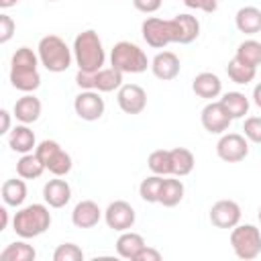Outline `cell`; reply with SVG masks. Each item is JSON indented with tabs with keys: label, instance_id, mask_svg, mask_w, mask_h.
Masks as SVG:
<instances>
[{
	"label": "cell",
	"instance_id": "1",
	"mask_svg": "<svg viewBox=\"0 0 261 261\" xmlns=\"http://www.w3.org/2000/svg\"><path fill=\"white\" fill-rule=\"evenodd\" d=\"M39 55L31 47H18L12 53L10 59V84L12 88L33 94L41 86V73H39Z\"/></svg>",
	"mask_w": 261,
	"mask_h": 261
},
{
	"label": "cell",
	"instance_id": "2",
	"mask_svg": "<svg viewBox=\"0 0 261 261\" xmlns=\"http://www.w3.org/2000/svg\"><path fill=\"white\" fill-rule=\"evenodd\" d=\"M73 61L77 65L80 71H88V73H96L104 67L106 61V51L102 47V41L98 37L96 31L88 29L75 35L73 39Z\"/></svg>",
	"mask_w": 261,
	"mask_h": 261
},
{
	"label": "cell",
	"instance_id": "3",
	"mask_svg": "<svg viewBox=\"0 0 261 261\" xmlns=\"http://www.w3.org/2000/svg\"><path fill=\"white\" fill-rule=\"evenodd\" d=\"M51 226V212L45 204H29L16 210L12 216V230L20 239L41 237Z\"/></svg>",
	"mask_w": 261,
	"mask_h": 261
},
{
	"label": "cell",
	"instance_id": "4",
	"mask_svg": "<svg viewBox=\"0 0 261 261\" xmlns=\"http://www.w3.org/2000/svg\"><path fill=\"white\" fill-rule=\"evenodd\" d=\"M37 55L41 65L51 73L67 71L73 61V49H69L67 43L57 35H45L37 45Z\"/></svg>",
	"mask_w": 261,
	"mask_h": 261
},
{
	"label": "cell",
	"instance_id": "5",
	"mask_svg": "<svg viewBox=\"0 0 261 261\" xmlns=\"http://www.w3.org/2000/svg\"><path fill=\"white\" fill-rule=\"evenodd\" d=\"M110 65L116 67L122 73H143L147 67H151L147 53L130 43V41H118L110 51Z\"/></svg>",
	"mask_w": 261,
	"mask_h": 261
},
{
	"label": "cell",
	"instance_id": "6",
	"mask_svg": "<svg viewBox=\"0 0 261 261\" xmlns=\"http://www.w3.org/2000/svg\"><path fill=\"white\" fill-rule=\"evenodd\" d=\"M230 247L239 259L251 261L261 255V230L255 224H237L230 230Z\"/></svg>",
	"mask_w": 261,
	"mask_h": 261
},
{
	"label": "cell",
	"instance_id": "7",
	"mask_svg": "<svg viewBox=\"0 0 261 261\" xmlns=\"http://www.w3.org/2000/svg\"><path fill=\"white\" fill-rule=\"evenodd\" d=\"M35 153L39 155V159L45 163V169H49L53 175L57 177H63L71 171V155L57 143V141H51V139H45L37 145Z\"/></svg>",
	"mask_w": 261,
	"mask_h": 261
},
{
	"label": "cell",
	"instance_id": "8",
	"mask_svg": "<svg viewBox=\"0 0 261 261\" xmlns=\"http://www.w3.org/2000/svg\"><path fill=\"white\" fill-rule=\"evenodd\" d=\"M141 33H143L145 43L153 49H163L169 43H175V29H173L171 18L169 20H163L157 16L145 18L141 24Z\"/></svg>",
	"mask_w": 261,
	"mask_h": 261
},
{
	"label": "cell",
	"instance_id": "9",
	"mask_svg": "<svg viewBox=\"0 0 261 261\" xmlns=\"http://www.w3.org/2000/svg\"><path fill=\"white\" fill-rule=\"evenodd\" d=\"M216 155L226 163H239L249 155V139L239 133H224L216 143Z\"/></svg>",
	"mask_w": 261,
	"mask_h": 261
},
{
	"label": "cell",
	"instance_id": "10",
	"mask_svg": "<svg viewBox=\"0 0 261 261\" xmlns=\"http://www.w3.org/2000/svg\"><path fill=\"white\" fill-rule=\"evenodd\" d=\"M73 110H75V114L82 120L94 122V120L102 118V114L106 110V104H104V98L100 96V92H96V90H82L75 96V100H73Z\"/></svg>",
	"mask_w": 261,
	"mask_h": 261
},
{
	"label": "cell",
	"instance_id": "11",
	"mask_svg": "<svg viewBox=\"0 0 261 261\" xmlns=\"http://www.w3.org/2000/svg\"><path fill=\"white\" fill-rule=\"evenodd\" d=\"M104 220H106L108 228H112L116 232H124V230H130L133 228V224L137 220V214H135V208L128 202L114 200L104 210Z\"/></svg>",
	"mask_w": 261,
	"mask_h": 261
},
{
	"label": "cell",
	"instance_id": "12",
	"mask_svg": "<svg viewBox=\"0 0 261 261\" xmlns=\"http://www.w3.org/2000/svg\"><path fill=\"white\" fill-rule=\"evenodd\" d=\"M200 120H202L204 130H208L210 135H224V130H228V126L232 122L230 114L224 110V106L220 102H208L202 108Z\"/></svg>",
	"mask_w": 261,
	"mask_h": 261
},
{
	"label": "cell",
	"instance_id": "13",
	"mask_svg": "<svg viewBox=\"0 0 261 261\" xmlns=\"http://www.w3.org/2000/svg\"><path fill=\"white\" fill-rule=\"evenodd\" d=\"M116 100L124 114H141L147 108V92L137 84H122Z\"/></svg>",
	"mask_w": 261,
	"mask_h": 261
},
{
	"label": "cell",
	"instance_id": "14",
	"mask_svg": "<svg viewBox=\"0 0 261 261\" xmlns=\"http://www.w3.org/2000/svg\"><path fill=\"white\" fill-rule=\"evenodd\" d=\"M241 206L234 200H218L210 208V222L216 228H234L241 222Z\"/></svg>",
	"mask_w": 261,
	"mask_h": 261
},
{
	"label": "cell",
	"instance_id": "15",
	"mask_svg": "<svg viewBox=\"0 0 261 261\" xmlns=\"http://www.w3.org/2000/svg\"><path fill=\"white\" fill-rule=\"evenodd\" d=\"M179 69H181L179 57L173 51H161L151 59V71L157 80H163V82L175 80L179 75Z\"/></svg>",
	"mask_w": 261,
	"mask_h": 261
},
{
	"label": "cell",
	"instance_id": "16",
	"mask_svg": "<svg viewBox=\"0 0 261 261\" xmlns=\"http://www.w3.org/2000/svg\"><path fill=\"white\" fill-rule=\"evenodd\" d=\"M43 200L51 208H63L71 200V186L55 175V179H49L43 186Z\"/></svg>",
	"mask_w": 261,
	"mask_h": 261
},
{
	"label": "cell",
	"instance_id": "17",
	"mask_svg": "<svg viewBox=\"0 0 261 261\" xmlns=\"http://www.w3.org/2000/svg\"><path fill=\"white\" fill-rule=\"evenodd\" d=\"M102 218V210L94 200H82L71 212V222L77 228H94Z\"/></svg>",
	"mask_w": 261,
	"mask_h": 261
},
{
	"label": "cell",
	"instance_id": "18",
	"mask_svg": "<svg viewBox=\"0 0 261 261\" xmlns=\"http://www.w3.org/2000/svg\"><path fill=\"white\" fill-rule=\"evenodd\" d=\"M171 22H173V29H175V43L188 45V43L198 39V35H200V20L196 16L184 12V14L173 16Z\"/></svg>",
	"mask_w": 261,
	"mask_h": 261
},
{
	"label": "cell",
	"instance_id": "19",
	"mask_svg": "<svg viewBox=\"0 0 261 261\" xmlns=\"http://www.w3.org/2000/svg\"><path fill=\"white\" fill-rule=\"evenodd\" d=\"M192 90L198 98H204V100H212V98H218L220 92H222V82L216 73L212 71H202L198 73L194 80H192Z\"/></svg>",
	"mask_w": 261,
	"mask_h": 261
},
{
	"label": "cell",
	"instance_id": "20",
	"mask_svg": "<svg viewBox=\"0 0 261 261\" xmlns=\"http://www.w3.org/2000/svg\"><path fill=\"white\" fill-rule=\"evenodd\" d=\"M41 110H43V104L37 96L33 94H24L22 98H18L14 102V108H12V114L16 116V120H20L22 124H31V122H37L39 116H41Z\"/></svg>",
	"mask_w": 261,
	"mask_h": 261
},
{
	"label": "cell",
	"instance_id": "21",
	"mask_svg": "<svg viewBox=\"0 0 261 261\" xmlns=\"http://www.w3.org/2000/svg\"><path fill=\"white\" fill-rule=\"evenodd\" d=\"M8 147L14 151V153H33L37 149V139H35V133L29 128V124H16L10 133H8Z\"/></svg>",
	"mask_w": 261,
	"mask_h": 261
},
{
	"label": "cell",
	"instance_id": "22",
	"mask_svg": "<svg viewBox=\"0 0 261 261\" xmlns=\"http://www.w3.org/2000/svg\"><path fill=\"white\" fill-rule=\"evenodd\" d=\"M234 24L245 35H257L261 31V10L257 6H243L234 14Z\"/></svg>",
	"mask_w": 261,
	"mask_h": 261
},
{
	"label": "cell",
	"instance_id": "23",
	"mask_svg": "<svg viewBox=\"0 0 261 261\" xmlns=\"http://www.w3.org/2000/svg\"><path fill=\"white\" fill-rule=\"evenodd\" d=\"M184 192H186V188H184L181 179L165 175L163 184H161V192H159V202L157 204H161L165 208H173L184 200Z\"/></svg>",
	"mask_w": 261,
	"mask_h": 261
},
{
	"label": "cell",
	"instance_id": "24",
	"mask_svg": "<svg viewBox=\"0 0 261 261\" xmlns=\"http://www.w3.org/2000/svg\"><path fill=\"white\" fill-rule=\"evenodd\" d=\"M145 239L139 234V232H133V230H124L120 232V237L116 239V253L122 257V259H130L135 261L137 253L145 247Z\"/></svg>",
	"mask_w": 261,
	"mask_h": 261
},
{
	"label": "cell",
	"instance_id": "25",
	"mask_svg": "<svg viewBox=\"0 0 261 261\" xmlns=\"http://www.w3.org/2000/svg\"><path fill=\"white\" fill-rule=\"evenodd\" d=\"M122 71H118L116 67H102L100 71L94 73V90L96 92H114L122 86Z\"/></svg>",
	"mask_w": 261,
	"mask_h": 261
},
{
	"label": "cell",
	"instance_id": "26",
	"mask_svg": "<svg viewBox=\"0 0 261 261\" xmlns=\"http://www.w3.org/2000/svg\"><path fill=\"white\" fill-rule=\"evenodd\" d=\"M169 153H171V175H175V177L190 175L194 165H196L194 153L190 149H186V147L169 149Z\"/></svg>",
	"mask_w": 261,
	"mask_h": 261
},
{
	"label": "cell",
	"instance_id": "27",
	"mask_svg": "<svg viewBox=\"0 0 261 261\" xmlns=\"http://www.w3.org/2000/svg\"><path fill=\"white\" fill-rule=\"evenodd\" d=\"M2 200H4L6 206L20 208L24 204V200H27V184H24V179L22 177L20 179H16V177L6 179L2 184Z\"/></svg>",
	"mask_w": 261,
	"mask_h": 261
},
{
	"label": "cell",
	"instance_id": "28",
	"mask_svg": "<svg viewBox=\"0 0 261 261\" xmlns=\"http://www.w3.org/2000/svg\"><path fill=\"white\" fill-rule=\"evenodd\" d=\"M35 257H37V251L27 241L8 243L0 251V261H35Z\"/></svg>",
	"mask_w": 261,
	"mask_h": 261
},
{
	"label": "cell",
	"instance_id": "29",
	"mask_svg": "<svg viewBox=\"0 0 261 261\" xmlns=\"http://www.w3.org/2000/svg\"><path fill=\"white\" fill-rule=\"evenodd\" d=\"M226 73H228V77H230L234 84L247 86V84H251V82L255 80L257 67H255V65H249V63H245V61H241L239 57H232V59L228 61V65H226Z\"/></svg>",
	"mask_w": 261,
	"mask_h": 261
},
{
	"label": "cell",
	"instance_id": "30",
	"mask_svg": "<svg viewBox=\"0 0 261 261\" xmlns=\"http://www.w3.org/2000/svg\"><path fill=\"white\" fill-rule=\"evenodd\" d=\"M43 171H45V163L39 159L37 153H24L16 161V173L22 179H37L43 175Z\"/></svg>",
	"mask_w": 261,
	"mask_h": 261
},
{
	"label": "cell",
	"instance_id": "31",
	"mask_svg": "<svg viewBox=\"0 0 261 261\" xmlns=\"http://www.w3.org/2000/svg\"><path fill=\"white\" fill-rule=\"evenodd\" d=\"M224 110L230 114V118H243L249 112V98L243 92H226L220 100H218Z\"/></svg>",
	"mask_w": 261,
	"mask_h": 261
},
{
	"label": "cell",
	"instance_id": "32",
	"mask_svg": "<svg viewBox=\"0 0 261 261\" xmlns=\"http://www.w3.org/2000/svg\"><path fill=\"white\" fill-rule=\"evenodd\" d=\"M163 177H165V175H157V173L145 177V179L141 181V186H139V196H141V200H145L147 204H157V202H159V192H161Z\"/></svg>",
	"mask_w": 261,
	"mask_h": 261
},
{
	"label": "cell",
	"instance_id": "33",
	"mask_svg": "<svg viewBox=\"0 0 261 261\" xmlns=\"http://www.w3.org/2000/svg\"><path fill=\"white\" fill-rule=\"evenodd\" d=\"M234 57H239L241 61H245V63L257 67V65L261 63V43L255 41V39H247V41H243V43L237 47Z\"/></svg>",
	"mask_w": 261,
	"mask_h": 261
},
{
	"label": "cell",
	"instance_id": "34",
	"mask_svg": "<svg viewBox=\"0 0 261 261\" xmlns=\"http://www.w3.org/2000/svg\"><path fill=\"white\" fill-rule=\"evenodd\" d=\"M147 165L157 175H171V153L167 149H157L149 155Z\"/></svg>",
	"mask_w": 261,
	"mask_h": 261
},
{
	"label": "cell",
	"instance_id": "35",
	"mask_svg": "<svg viewBox=\"0 0 261 261\" xmlns=\"http://www.w3.org/2000/svg\"><path fill=\"white\" fill-rule=\"evenodd\" d=\"M84 251L75 243H61L53 251V261H82Z\"/></svg>",
	"mask_w": 261,
	"mask_h": 261
},
{
	"label": "cell",
	"instance_id": "36",
	"mask_svg": "<svg viewBox=\"0 0 261 261\" xmlns=\"http://www.w3.org/2000/svg\"><path fill=\"white\" fill-rule=\"evenodd\" d=\"M243 130H245V137L251 143L261 145V116H249V118H245Z\"/></svg>",
	"mask_w": 261,
	"mask_h": 261
},
{
	"label": "cell",
	"instance_id": "37",
	"mask_svg": "<svg viewBox=\"0 0 261 261\" xmlns=\"http://www.w3.org/2000/svg\"><path fill=\"white\" fill-rule=\"evenodd\" d=\"M14 31H16L14 20H12L8 14H0V43H2V45L12 39Z\"/></svg>",
	"mask_w": 261,
	"mask_h": 261
},
{
	"label": "cell",
	"instance_id": "38",
	"mask_svg": "<svg viewBox=\"0 0 261 261\" xmlns=\"http://www.w3.org/2000/svg\"><path fill=\"white\" fill-rule=\"evenodd\" d=\"M220 2L222 0H184V4L188 8H196V10H202V12H214Z\"/></svg>",
	"mask_w": 261,
	"mask_h": 261
},
{
	"label": "cell",
	"instance_id": "39",
	"mask_svg": "<svg viewBox=\"0 0 261 261\" xmlns=\"http://www.w3.org/2000/svg\"><path fill=\"white\" fill-rule=\"evenodd\" d=\"M135 8L139 12H145V14H151V12H157L163 4V0H133Z\"/></svg>",
	"mask_w": 261,
	"mask_h": 261
},
{
	"label": "cell",
	"instance_id": "40",
	"mask_svg": "<svg viewBox=\"0 0 261 261\" xmlns=\"http://www.w3.org/2000/svg\"><path fill=\"white\" fill-rule=\"evenodd\" d=\"M135 261H161V253H159L157 249H153V247L145 245V247L137 253Z\"/></svg>",
	"mask_w": 261,
	"mask_h": 261
},
{
	"label": "cell",
	"instance_id": "41",
	"mask_svg": "<svg viewBox=\"0 0 261 261\" xmlns=\"http://www.w3.org/2000/svg\"><path fill=\"white\" fill-rule=\"evenodd\" d=\"M0 118H2V124H0V135H8L12 128H10V112L8 110H0Z\"/></svg>",
	"mask_w": 261,
	"mask_h": 261
},
{
	"label": "cell",
	"instance_id": "42",
	"mask_svg": "<svg viewBox=\"0 0 261 261\" xmlns=\"http://www.w3.org/2000/svg\"><path fill=\"white\" fill-rule=\"evenodd\" d=\"M253 102H255V106H259V108H261V82L253 88Z\"/></svg>",
	"mask_w": 261,
	"mask_h": 261
},
{
	"label": "cell",
	"instance_id": "43",
	"mask_svg": "<svg viewBox=\"0 0 261 261\" xmlns=\"http://www.w3.org/2000/svg\"><path fill=\"white\" fill-rule=\"evenodd\" d=\"M0 218H2V222H0V230H4V228L8 226V210H6V208H0Z\"/></svg>",
	"mask_w": 261,
	"mask_h": 261
},
{
	"label": "cell",
	"instance_id": "44",
	"mask_svg": "<svg viewBox=\"0 0 261 261\" xmlns=\"http://www.w3.org/2000/svg\"><path fill=\"white\" fill-rule=\"evenodd\" d=\"M18 0H0V8H10V6H16Z\"/></svg>",
	"mask_w": 261,
	"mask_h": 261
},
{
	"label": "cell",
	"instance_id": "45",
	"mask_svg": "<svg viewBox=\"0 0 261 261\" xmlns=\"http://www.w3.org/2000/svg\"><path fill=\"white\" fill-rule=\"evenodd\" d=\"M257 218H259V224H261V206H259V210H257Z\"/></svg>",
	"mask_w": 261,
	"mask_h": 261
},
{
	"label": "cell",
	"instance_id": "46",
	"mask_svg": "<svg viewBox=\"0 0 261 261\" xmlns=\"http://www.w3.org/2000/svg\"><path fill=\"white\" fill-rule=\"evenodd\" d=\"M47 2H57V0H47Z\"/></svg>",
	"mask_w": 261,
	"mask_h": 261
},
{
	"label": "cell",
	"instance_id": "47",
	"mask_svg": "<svg viewBox=\"0 0 261 261\" xmlns=\"http://www.w3.org/2000/svg\"><path fill=\"white\" fill-rule=\"evenodd\" d=\"M259 65H261V63H259Z\"/></svg>",
	"mask_w": 261,
	"mask_h": 261
}]
</instances>
